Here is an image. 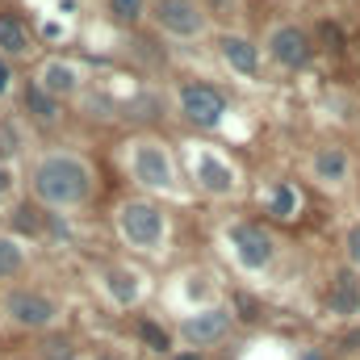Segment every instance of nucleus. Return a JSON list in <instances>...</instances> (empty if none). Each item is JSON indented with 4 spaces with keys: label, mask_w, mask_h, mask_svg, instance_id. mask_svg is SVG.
I'll list each match as a JSON object with an SVG mask.
<instances>
[{
    "label": "nucleus",
    "mask_w": 360,
    "mask_h": 360,
    "mask_svg": "<svg viewBox=\"0 0 360 360\" xmlns=\"http://www.w3.org/2000/svg\"><path fill=\"white\" fill-rule=\"evenodd\" d=\"M92 180H96V172H92V164L80 151L55 147V151H42L34 160V168H30V193H34V201L42 210L63 214V210L89 205Z\"/></svg>",
    "instance_id": "obj_1"
},
{
    "label": "nucleus",
    "mask_w": 360,
    "mask_h": 360,
    "mask_svg": "<svg viewBox=\"0 0 360 360\" xmlns=\"http://www.w3.org/2000/svg\"><path fill=\"white\" fill-rule=\"evenodd\" d=\"M126 172L147 197H180V164L168 139L130 134L126 139Z\"/></svg>",
    "instance_id": "obj_2"
},
{
    "label": "nucleus",
    "mask_w": 360,
    "mask_h": 360,
    "mask_svg": "<svg viewBox=\"0 0 360 360\" xmlns=\"http://www.w3.org/2000/svg\"><path fill=\"white\" fill-rule=\"evenodd\" d=\"M113 231H117L122 248H130L139 256H155L168 239V214L151 197H126L113 214Z\"/></svg>",
    "instance_id": "obj_3"
},
{
    "label": "nucleus",
    "mask_w": 360,
    "mask_h": 360,
    "mask_svg": "<svg viewBox=\"0 0 360 360\" xmlns=\"http://www.w3.org/2000/svg\"><path fill=\"white\" fill-rule=\"evenodd\" d=\"M4 314L13 327L21 331H34V335H51L59 323H63V306L46 293V289H34V285H17L4 293Z\"/></svg>",
    "instance_id": "obj_4"
},
{
    "label": "nucleus",
    "mask_w": 360,
    "mask_h": 360,
    "mask_svg": "<svg viewBox=\"0 0 360 360\" xmlns=\"http://www.w3.org/2000/svg\"><path fill=\"white\" fill-rule=\"evenodd\" d=\"M231 331H235V310L222 306V302L197 306V310H188V314L176 323V340L184 344V348H193V352H205V348L222 344Z\"/></svg>",
    "instance_id": "obj_5"
},
{
    "label": "nucleus",
    "mask_w": 360,
    "mask_h": 360,
    "mask_svg": "<svg viewBox=\"0 0 360 360\" xmlns=\"http://www.w3.org/2000/svg\"><path fill=\"white\" fill-rule=\"evenodd\" d=\"M151 21L176 42H197L210 34V8L201 0H151Z\"/></svg>",
    "instance_id": "obj_6"
},
{
    "label": "nucleus",
    "mask_w": 360,
    "mask_h": 360,
    "mask_svg": "<svg viewBox=\"0 0 360 360\" xmlns=\"http://www.w3.org/2000/svg\"><path fill=\"white\" fill-rule=\"evenodd\" d=\"M172 101H176V113L193 130H218L222 117H226V96L214 89V84H205V80H184V84H176Z\"/></svg>",
    "instance_id": "obj_7"
},
{
    "label": "nucleus",
    "mask_w": 360,
    "mask_h": 360,
    "mask_svg": "<svg viewBox=\"0 0 360 360\" xmlns=\"http://www.w3.org/2000/svg\"><path fill=\"white\" fill-rule=\"evenodd\" d=\"M188 176H193V184L205 197H214V201L239 193V168L226 155H218L214 147H193L188 151Z\"/></svg>",
    "instance_id": "obj_8"
},
{
    "label": "nucleus",
    "mask_w": 360,
    "mask_h": 360,
    "mask_svg": "<svg viewBox=\"0 0 360 360\" xmlns=\"http://www.w3.org/2000/svg\"><path fill=\"white\" fill-rule=\"evenodd\" d=\"M226 248L243 272H264L276 260V239L260 222H231L226 226Z\"/></svg>",
    "instance_id": "obj_9"
},
{
    "label": "nucleus",
    "mask_w": 360,
    "mask_h": 360,
    "mask_svg": "<svg viewBox=\"0 0 360 360\" xmlns=\"http://www.w3.org/2000/svg\"><path fill=\"white\" fill-rule=\"evenodd\" d=\"M34 84L46 96H55V101H72V96L84 92V68L76 59H68V55H46L38 63V72H34Z\"/></svg>",
    "instance_id": "obj_10"
},
{
    "label": "nucleus",
    "mask_w": 360,
    "mask_h": 360,
    "mask_svg": "<svg viewBox=\"0 0 360 360\" xmlns=\"http://www.w3.org/2000/svg\"><path fill=\"white\" fill-rule=\"evenodd\" d=\"M264 51H269V59L276 63V68L297 72V68H306V63H310L314 42H310V34H306L302 25H272L269 38H264Z\"/></svg>",
    "instance_id": "obj_11"
},
{
    "label": "nucleus",
    "mask_w": 360,
    "mask_h": 360,
    "mask_svg": "<svg viewBox=\"0 0 360 360\" xmlns=\"http://www.w3.org/2000/svg\"><path fill=\"white\" fill-rule=\"evenodd\" d=\"M147 276L139 269H130V264H105L101 276H96V285H101V293L117 306V310H130V306H139L143 302V285Z\"/></svg>",
    "instance_id": "obj_12"
},
{
    "label": "nucleus",
    "mask_w": 360,
    "mask_h": 360,
    "mask_svg": "<svg viewBox=\"0 0 360 360\" xmlns=\"http://www.w3.org/2000/svg\"><path fill=\"white\" fill-rule=\"evenodd\" d=\"M218 59L235 72V76H256L260 72V46L243 34H222L218 38Z\"/></svg>",
    "instance_id": "obj_13"
},
{
    "label": "nucleus",
    "mask_w": 360,
    "mask_h": 360,
    "mask_svg": "<svg viewBox=\"0 0 360 360\" xmlns=\"http://www.w3.org/2000/svg\"><path fill=\"white\" fill-rule=\"evenodd\" d=\"M34 51V34L21 17L0 13V59H30Z\"/></svg>",
    "instance_id": "obj_14"
},
{
    "label": "nucleus",
    "mask_w": 360,
    "mask_h": 360,
    "mask_svg": "<svg viewBox=\"0 0 360 360\" xmlns=\"http://www.w3.org/2000/svg\"><path fill=\"white\" fill-rule=\"evenodd\" d=\"M327 310L331 314H340V319H352L360 310V281L356 272H335V281H331V293H327Z\"/></svg>",
    "instance_id": "obj_15"
},
{
    "label": "nucleus",
    "mask_w": 360,
    "mask_h": 360,
    "mask_svg": "<svg viewBox=\"0 0 360 360\" xmlns=\"http://www.w3.org/2000/svg\"><path fill=\"white\" fill-rule=\"evenodd\" d=\"M21 105H25V113H30L34 126H59V117H63V101L46 96L34 80L25 84V92H21Z\"/></svg>",
    "instance_id": "obj_16"
},
{
    "label": "nucleus",
    "mask_w": 360,
    "mask_h": 360,
    "mask_svg": "<svg viewBox=\"0 0 360 360\" xmlns=\"http://www.w3.org/2000/svg\"><path fill=\"white\" fill-rule=\"evenodd\" d=\"M310 168H314V180H323V184H340V180H348V151L335 147V143H327V147L314 151Z\"/></svg>",
    "instance_id": "obj_17"
},
{
    "label": "nucleus",
    "mask_w": 360,
    "mask_h": 360,
    "mask_svg": "<svg viewBox=\"0 0 360 360\" xmlns=\"http://www.w3.org/2000/svg\"><path fill=\"white\" fill-rule=\"evenodd\" d=\"M25 243H21V235H4L0 231V281H13V276H21L25 272Z\"/></svg>",
    "instance_id": "obj_18"
},
{
    "label": "nucleus",
    "mask_w": 360,
    "mask_h": 360,
    "mask_svg": "<svg viewBox=\"0 0 360 360\" xmlns=\"http://www.w3.org/2000/svg\"><path fill=\"white\" fill-rule=\"evenodd\" d=\"M105 8H109V17L117 21V25H139L143 17H151V0H105Z\"/></svg>",
    "instance_id": "obj_19"
},
{
    "label": "nucleus",
    "mask_w": 360,
    "mask_h": 360,
    "mask_svg": "<svg viewBox=\"0 0 360 360\" xmlns=\"http://www.w3.org/2000/svg\"><path fill=\"white\" fill-rule=\"evenodd\" d=\"M38 360H76V340L63 335V331L42 335V344H38Z\"/></svg>",
    "instance_id": "obj_20"
},
{
    "label": "nucleus",
    "mask_w": 360,
    "mask_h": 360,
    "mask_svg": "<svg viewBox=\"0 0 360 360\" xmlns=\"http://www.w3.org/2000/svg\"><path fill=\"white\" fill-rule=\"evenodd\" d=\"M139 340H143L151 352H172V331H164V327L151 323V319H139Z\"/></svg>",
    "instance_id": "obj_21"
},
{
    "label": "nucleus",
    "mask_w": 360,
    "mask_h": 360,
    "mask_svg": "<svg viewBox=\"0 0 360 360\" xmlns=\"http://www.w3.org/2000/svg\"><path fill=\"white\" fill-rule=\"evenodd\" d=\"M297 210V193H293V184H276V193H272V214L276 218H289Z\"/></svg>",
    "instance_id": "obj_22"
},
{
    "label": "nucleus",
    "mask_w": 360,
    "mask_h": 360,
    "mask_svg": "<svg viewBox=\"0 0 360 360\" xmlns=\"http://www.w3.org/2000/svg\"><path fill=\"white\" fill-rule=\"evenodd\" d=\"M13 214H17V226H21V231H30V235H38V231H42V214H38V205H30V201H25V205H17Z\"/></svg>",
    "instance_id": "obj_23"
},
{
    "label": "nucleus",
    "mask_w": 360,
    "mask_h": 360,
    "mask_svg": "<svg viewBox=\"0 0 360 360\" xmlns=\"http://www.w3.org/2000/svg\"><path fill=\"white\" fill-rule=\"evenodd\" d=\"M344 256H348V264L360 272V222H352V226L344 231Z\"/></svg>",
    "instance_id": "obj_24"
},
{
    "label": "nucleus",
    "mask_w": 360,
    "mask_h": 360,
    "mask_svg": "<svg viewBox=\"0 0 360 360\" xmlns=\"http://www.w3.org/2000/svg\"><path fill=\"white\" fill-rule=\"evenodd\" d=\"M17 147H21V139H17V130H13L8 122H0V164H4L8 155H17Z\"/></svg>",
    "instance_id": "obj_25"
},
{
    "label": "nucleus",
    "mask_w": 360,
    "mask_h": 360,
    "mask_svg": "<svg viewBox=\"0 0 360 360\" xmlns=\"http://www.w3.org/2000/svg\"><path fill=\"white\" fill-rule=\"evenodd\" d=\"M13 168H8V164H0V197H8V193H13Z\"/></svg>",
    "instance_id": "obj_26"
},
{
    "label": "nucleus",
    "mask_w": 360,
    "mask_h": 360,
    "mask_svg": "<svg viewBox=\"0 0 360 360\" xmlns=\"http://www.w3.org/2000/svg\"><path fill=\"white\" fill-rule=\"evenodd\" d=\"M13 89V68H8V59H0V96Z\"/></svg>",
    "instance_id": "obj_27"
},
{
    "label": "nucleus",
    "mask_w": 360,
    "mask_h": 360,
    "mask_svg": "<svg viewBox=\"0 0 360 360\" xmlns=\"http://www.w3.org/2000/svg\"><path fill=\"white\" fill-rule=\"evenodd\" d=\"M172 360H205V352H193V348H180V352H172Z\"/></svg>",
    "instance_id": "obj_28"
},
{
    "label": "nucleus",
    "mask_w": 360,
    "mask_h": 360,
    "mask_svg": "<svg viewBox=\"0 0 360 360\" xmlns=\"http://www.w3.org/2000/svg\"><path fill=\"white\" fill-rule=\"evenodd\" d=\"M302 360H323V356H319V352H306V356H302Z\"/></svg>",
    "instance_id": "obj_29"
},
{
    "label": "nucleus",
    "mask_w": 360,
    "mask_h": 360,
    "mask_svg": "<svg viewBox=\"0 0 360 360\" xmlns=\"http://www.w3.org/2000/svg\"><path fill=\"white\" fill-rule=\"evenodd\" d=\"M96 360H117V356H109V352H105V356H96Z\"/></svg>",
    "instance_id": "obj_30"
}]
</instances>
